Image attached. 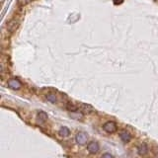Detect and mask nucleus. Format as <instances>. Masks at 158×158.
<instances>
[{"label":"nucleus","instance_id":"nucleus-10","mask_svg":"<svg viewBox=\"0 0 158 158\" xmlns=\"http://www.w3.org/2000/svg\"><path fill=\"white\" fill-rule=\"evenodd\" d=\"M47 99L52 103H56V97L53 94H49V95H47Z\"/></svg>","mask_w":158,"mask_h":158},{"label":"nucleus","instance_id":"nucleus-12","mask_svg":"<svg viewBox=\"0 0 158 158\" xmlns=\"http://www.w3.org/2000/svg\"><path fill=\"white\" fill-rule=\"evenodd\" d=\"M101 158H114L113 155H111L110 153H105V154H103Z\"/></svg>","mask_w":158,"mask_h":158},{"label":"nucleus","instance_id":"nucleus-8","mask_svg":"<svg viewBox=\"0 0 158 158\" xmlns=\"http://www.w3.org/2000/svg\"><path fill=\"white\" fill-rule=\"evenodd\" d=\"M80 110L82 113L84 114H90L91 112L94 111V108L91 106V105H87V104H83V105L81 106Z\"/></svg>","mask_w":158,"mask_h":158},{"label":"nucleus","instance_id":"nucleus-6","mask_svg":"<svg viewBox=\"0 0 158 158\" xmlns=\"http://www.w3.org/2000/svg\"><path fill=\"white\" fill-rule=\"evenodd\" d=\"M58 135L61 137H67L70 135V131H69V128L67 127H61L60 130L58 131Z\"/></svg>","mask_w":158,"mask_h":158},{"label":"nucleus","instance_id":"nucleus-5","mask_svg":"<svg viewBox=\"0 0 158 158\" xmlns=\"http://www.w3.org/2000/svg\"><path fill=\"white\" fill-rule=\"evenodd\" d=\"M120 137H121V139L123 141V142H130L131 139V133L127 131H123L120 132Z\"/></svg>","mask_w":158,"mask_h":158},{"label":"nucleus","instance_id":"nucleus-4","mask_svg":"<svg viewBox=\"0 0 158 158\" xmlns=\"http://www.w3.org/2000/svg\"><path fill=\"white\" fill-rule=\"evenodd\" d=\"M8 86L11 88V89H14V90H18L22 87V83L20 82L18 79L16 78H12L8 80Z\"/></svg>","mask_w":158,"mask_h":158},{"label":"nucleus","instance_id":"nucleus-3","mask_svg":"<svg viewBox=\"0 0 158 158\" xmlns=\"http://www.w3.org/2000/svg\"><path fill=\"white\" fill-rule=\"evenodd\" d=\"M87 149H88L89 152L92 153V154H95V153H97L99 151V149H100V146H99L98 142L90 141L88 143V145H87Z\"/></svg>","mask_w":158,"mask_h":158},{"label":"nucleus","instance_id":"nucleus-7","mask_svg":"<svg viewBox=\"0 0 158 158\" xmlns=\"http://www.w3.org/2000/svg\"><path fill=\"white\" fill-rule=\"evenodd\" d=\"M137 151L139 153L140 155H145L146 153L148 152V147L145 143H141L140 145H138L137 147Z\"/></svg>","mask_w":158,"mask_h":158},{"label":"nucleus","instance_id":"nucleus-1","mask_svg":"<svg viewBox=\"0 0 158 158\" xmlns=\"http://www.w3.org/2000/svg\"><path fill=\"white\" fill-rule=\"evenodd\" d=\"M75 140H76V142L78 143V144H80V145L85 144V143L87 142V140H88V135L86 132H84V131L78 132L76 135V136H75Z\"/></svg>","mask_w":158,"mask_h":158},{"label":"nucleus","instance_id":"nucleus-9","mask_svg":"<svg viewBox=\"0 0 158 158\" xmlns=\"http://www.w3.org/2000/svg\"><path fill=\"white\" fill-rule=\"evenodd\" d=\"M38 118L41 122H46L48 120V115L44 112L41 111V112H39V114H38Z\"/></svg>","mask_w":158,"mask_h":158},{"label":"nucleus","instance_id":"nucleus-2","mask_svg":"<svg viewBox=\"0 0 158 158\" xmlns=\"http://www.w3.org/2000/svg\"><path fill=\"white\" fill-rule=\"evenodd\" d=\"M103 128H104V131L109 133H114L115 131H117L118 127L115 122H107L105 125L103 126Z\"/></svg>","mask_w":158,"mask_h":158},{"label":"nucleus","instance_id":"nucleus-11","mask_svg":"<svg viewBox=\"0 0 158 158\" xmlns=\"http://www.w3.org/2000/svg\"><path fill=\"white\" fill-rule=\"evenodd\" d=\"M66 108L68 109L69 111H70L71 113L72 112H76L77 111V108L75 107V106H73L72 104H67V106H66Z\"/></svg>","mask_w":158,"mask_h":158}]
</instances>
